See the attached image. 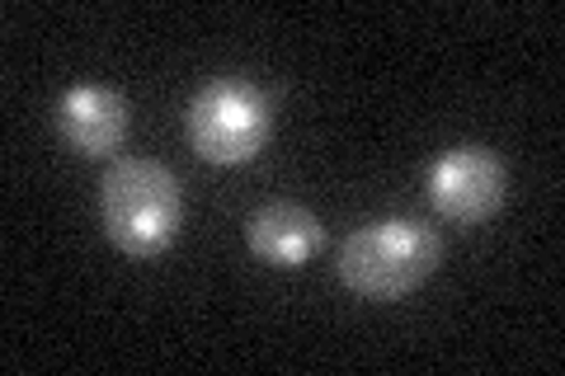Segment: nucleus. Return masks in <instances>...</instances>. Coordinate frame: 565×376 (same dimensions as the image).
Segmentation results:
<instances>
[{
	"label": "nucleus",
	"mask_w": 565,
	"mask_h": 376,
	"mask_svg": "<svg viewBox=\"0 0 565 376\" xmlns=\"http://www.w3.org/2000/svg\"><path fill=\"white\" fill-rule=\"evenodd\" d=\"M184 198L170 165L122 155L99 179V226L128 259H156L180 240Z\"/></svg>",
	"instance_id": "obj_1"
},
{
	"label": "nucleus",
	"mask_w": 565,
	"mask_h": 376,
	"mask_svg": "<svg viewBox=\"0 0 565 376\" xmlns=\"http://www.w3.org/2000/svg\"><path fill=\"white\" fill-rule=\"evenodd\" d=\"M438 245L434 226L411 222V217H386L367 222L340 245V282L363 297V301H401L411 297L419 282L434 278L438 268Z\"/></svg>",
	"instance_id": "obj_2"
},
{
	"label": "nucleus",
	"mask_w": 565,
	"mask_h": 376,
	"mask_svg": "<svg viewBox=\"0 0 565 376\" xmlns=\"http://www.w3.org/2000/svg\"><path fill=\"white\" fill-rule=\"evenodd\" d=\"M274 137V104L250 80H212L189 104V147L207 165H250Z\"/></svg>",
	"instance_id": "obj_3"
},
{
	"label": "nucleus",
	"mask_w": 565,
	"mask_h": 376,
	"mask_svg": "<svg viewBox=\"0 0 565 376\" xmlns=\"http://www.w3.org/2000/svg\"><path fill=\"white\" fill-rule=\"evenodd\" d=\"M509 198V170L490 147H452L429 165V203L457 226H481Z\"/></svg>",
	"instance_id": "obj_4"
},
{
	"label": "nucleus",
	"mask_w": 565,
	"mask_h": 376,
	"mask_svg": "<svg viewBox=\"0 0 565 376\" xmlns=\"http://www.w3.org/2000/svg\"><path fill=\"white\" fill-rule=\"evenodd\" d=\"M52 122H57V137L66 141L76 155L85 160H109L114 151H122L132 128L128 99L114 95L104 85H71L66 95L52 109Z\"/></svg>",
	"instance_id": "obj_5"
},
{
	"label": "nucleus",
	"mask_w": 565,
	"mask_h": 376,
	"mask_svg": "<svg viewBox=\"0 0 565 376\" xmlns=\"http://www.w3.org/2000/svg\"><path fill=\"white\" fill-rule=\"evenodd\" d=\"M245 240H250V255L269 268H302L326 245V226L302 203H264L245 222Z\"/></svg>",
	"instance_id": "obj_6"
}]
</instances>
